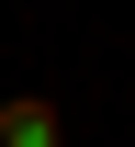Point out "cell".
Returning a JSON list of instances; mask_svg holds the SVG:
<instances>
[{
  "instance_id": "cell-1",
  "label": "cell",
  "mask_w": 135,
  "mask_h": 147,
  "mask_svg": "<svg viewBox=\"0 0 135 147\" xmlns=\"http://www.w3.org/2000/svg\"><path fill=\"white\" fill-rule=\"evenodd\" d=\"M68 125H57V102L45 91H23V102H0V147H57Z\"/></svg>"
}]
</instances>
